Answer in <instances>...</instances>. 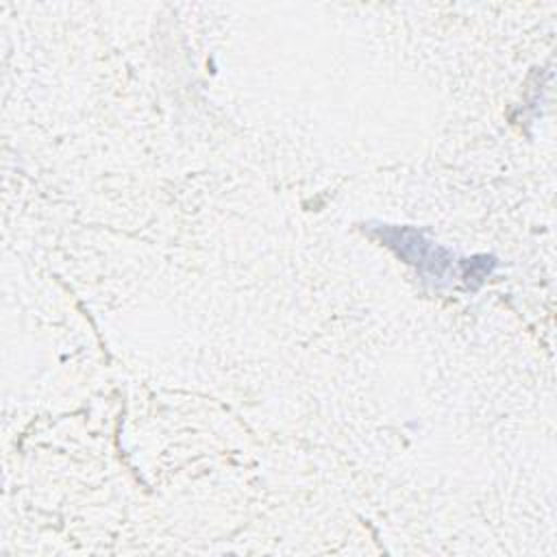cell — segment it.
<instances>
[{
	"label": "cell",
	"mask_w": 557,
	"mask_h": 557,
	"mask_svg": "<svg viewBox=\"0 0 557 557\" xmlns=\"http://www.w3.org/2000/svg\"><path fill=\"white\" fill-rule=\"evenodd\" d=\"M381 237H385L387 246L396 248L398 255H403L409 263H416L422 272L429 270L433 276H444L450 268V257L446 250L426 242L416 228L387 226L381 231Z\"/></svg>",
	"instance_id": "1"
}]
</instances>
